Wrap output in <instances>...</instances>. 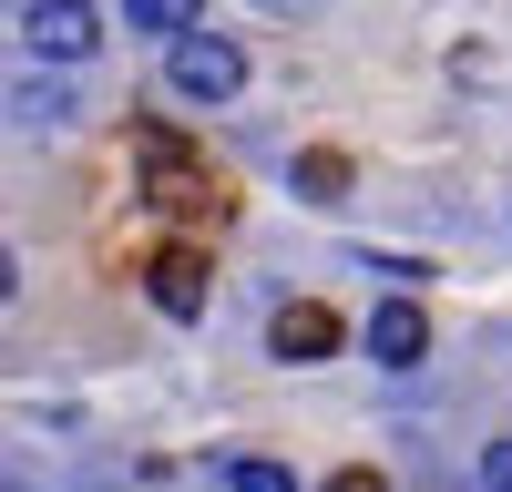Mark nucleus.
Returning a JSON list of instances; mask_svg holds the SVG:
<instances>
[{"label":"nucleus","mask_w":512,"mask_h":492,"mask_svg":"<svg viewBox=\"0 0 512 492\" xmlns=\"http://www.w3.org/2000/svg\"><path fill=\"white\" fill-rule=\"evenodd\" d=\"M420 349H431L420 298H379V308H369V359H379V369H420Z\"/></svg>","instance_id":"nucleus-4"},{"label":"nucleus","mask_w":512,"mask_h":492,"mask_svg":"<svg viewBox=\"0 0 512 492\" xmlns=\"http://www.w3.org/2000/svg\"><path fill=\"white\" fill-rule=\"evenodd\" d=\"M297 195H308V205H338V195H349V154H338V144H308V154H297Z\"/></svg>","instance_id":"nucleus-7"},{"label":"nucleus","mask_w":512,"mask_h":492,"mask_svg":"<svg viewBox=\"0 0 512 492\" xmlns=\"http://www.w3.org/2000/svg\"><path fill=\"white\" fill-rule=\"evenodd\" d=\"M328 492H379V472H328Z\"/></svg>","instance_id":"nucleus-11"},{"label":"nucleus","mask_w":512,"mask_h":492,"mask_svg":"<svg viewBox=\"0 0 512 492\" xmlns=\"http://www.w3.org/2000/svg\"><path fill=\"white\" fill-rule=\"evenodd\" d=\"M123 11H134V31H164V41H175V31H195L205 0H123Z\"/></svg>","instance_id":"nucleus-8"},{"label":"nucleus","mask_w":512,"mask_h":492,"mask_svg":"<svg viewBox=\"0 0 512 492\" xmlns=\"http://www.w3.org/2000/svg\"><path fill=\"white\" fill-rule=\"evenodd\" d=\"M134 144H144V164H154V205H164V216H226V185L205 175L175 134H154V123H144Z\"/></svg>","instance_id":"nucleus-1"},{"label":"nucleus","mask_w":512,"mask_h":492,"mask_svg":"<svg viewBox=\"0 0 512 492\" xmlns=\"http://www.w3.org/2000/svg\"><path fill=\"white\" fill-rule=\"evenodd\" d=\"M21 31H31V52H41V62H82V52L103 41L93 0H31V11H21Z\"/></svg>","instance_id":"nucleus-3"},{"label":"nucleus","mask_w":512,"mask_h":492,"mask_svg":"<svg viewBox=\"0 0 512 492\" xmlns=\"http://www.w3.org/2000/svg\"><path fill=\"white\" fill-rule=\"evenodd\" d=\"M482 482H492V492H512V441H492V451H482Z\"/></svg>","instance_id":"nucleus-10"},{"label":"nucleus","mask_w":512,"mask_h":492,"mask_svg":"<svg viewBox=\"0 0 512 492\" xmlns=\"http://www.w3.org/2000/svg\"><path fill=\"white\" fill-rule=\"evenodd\" d=\"M164 72H175L185 103H226L236 82H246V52H236L226 31H175V41H164Z\"/></svg>","instance_id":"nucleus-2"},{"label":"nucleus","mask_w":512,"mask_h":492,"mask_svg":"<svg viewBox=\"0 0 512 492\" xmlns=\"http://www.w3.org/2000/svg\"><path fill=\"white\" fill-rule=\"evenodd\" d=\"M144 287H154L164 318H205V257H195V246H164V257L144 267Z\"/></svg>","instance_id":"nucleus-6"},{"label":"nucleus","mask_w":512,"mask_h":492,"mask_svg":"<svg viewBox=\"0 0 512 492\" xmlns=\"http://www.w3.org/2000/svg\"><path fill=\"white\" fill-rule=\"evenodd\" d=\"M267 349H277L287 369H308V359H328V349H338V318H328L318 298H287V308H277V328H267Z\"/></svg>","instance_id":"nucleus-5"},{"label":"nucleus","mask_w":512,"mask_h":492,"mask_svg":"<svg viewBox=\"0 0 512 492\" xmlns=\"http://www.w3.org/2000/svg\"><path fill=\"white\" fill-rule=\"evenodd\" d=\"M226 492H297V472H287V462H256V451H246V462H226Z\"/></svg>","instance_id":"nucleus-9"}]
</instances>
